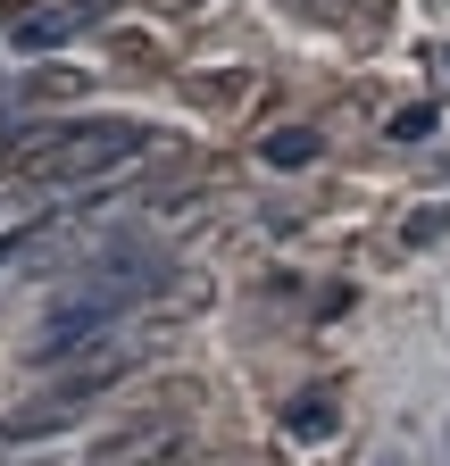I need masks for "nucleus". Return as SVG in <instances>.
<instances>
[{
    "label": "nucleus",
    "instance_id": "obj_1",
    "mask_svg": "<svg viewBox=\"0 0 450 466\" xmlns=\"http://www.w3.org/2000/svg\"><path fill=\"white\" fill-rule=\"evenodd\" d=\"M142 150H150V134L134 126V116H100V126H76V134H59V142H42L26 167H34V184L76 192V184H100V175L134 167Z\"/></svg>",
    "mask_w": 450,
    "mask_h": 466
},
{
    "label": "nucleus",
    "instance_id": "obj_2",
    "mask_svg": "<svg viewBox=\"0 0 450 466\" xmlns=\"http://www.w3.org/2000/svg\"><path fill=\"white\" fill-rule=\"evenodd\" d=\"M150 283H159L150 267H118V275H92L84 291H67V300L42 317L34 350H42V359H67V350H84L92 333H108V325H118L134 300H150Z\"/></svg>",
    "mask_w": 450,
    "mask_h": 466
},
{
    "label": "nucleus",
    "instance_id": "obj_3",
    "mask_svg": "<svg viewBox=\"0 0 450 466\" xmlns=\"http://www.w3.org/2000/svg\"><path fill=\"white\" fill-rule=\"evenodd\" d=\"M118 375H126V359H118V350H100V359H84L76 375L42 383L26 408H9V441H50L59 425H76V417H84V408H92L108 383H118Z\"/></svg>",
    "mask_w": 450,
    "mask_h": 466
},
{
    "label": "nucleus",
    "instance_id": "obj_4",
    "mask_svg": "<svg viewBox=\"0 0 450 466\" xmlns=\"http://www.w3.org/2000/svg\"><path fill=\"white\" fill-rule=\"evenodd\" d=\"M176 458H184V417H142V425L100 433L84 466H176Z\"/></svg>",
    "mask_w": 450,
    "mask_h": 466
},
{
    "label": "nucleus",
    "instance_id": "obj_5",
    "mask_svg": "<svg viewBox=\"0 0 450 466\" xmlns=\"http://www.w3.org/2000/svg\"><path fill=\"white\" fill-rule=\"evenodd\" d=\"M92 17H100L92 0H76V9H34V17H17V25H9V42H17V50H59V42H76Z\"/></svg>",
    "mask_w": 450,
    "mask_h": 466
},
{
    "label": "nucleus",
    "instance_id": "obj_6",
    "mask_svg": "<svg viewBox=\"0 0 450 466\" xmlns=\"http://www.w3.org/2000/svg\"><path fill=\"white\" fill-rule=\"evenodd\" d=\"M284 425H292L301 441H325V433H333V391H301V400L284 408Z\"/></svg>",
    "mask_w": 450,
    "mask_h": 466
},
{
    "label": "nucleus",
    "instance_id": "obj_7",
    "mask_svg": "<svg viewBox=\"0 0 450 466\" xmlns=\"http://www.w3.org/2000/svg\"><path fill=\"white\" fill-rule=\"evenodd\" d=\"M309 158H317V134H301V126L267 134V167H309Z\"/></svg>",
    "mask_w": 450,
    "mask_h": 466
},
{
    "label": "nucleus",
    "instance_id": "obj_8",
    "mask_svg": "<svg viewBox=\"0 0 450 466\" xmlns=\"http://www.w3.org/2000/svg\"><path fill=\"white\" fill-rule=\"evenodd\" d=\"M392 134H401V142H425L434 134V108H401V116H392Z\"/></svg>",
    "mask_w": 450,
    "mask_h": 466
}]
</instances>
